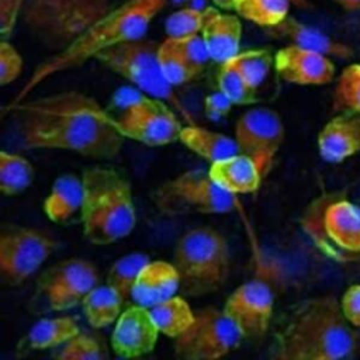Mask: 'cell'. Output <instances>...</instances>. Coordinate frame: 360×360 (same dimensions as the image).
<instances>
[{
  "label": "cell",
  "instance_id": "6da1fadb",
  "mask_svg": "<svg viewBox=\"0 0 360 360\" xmlns=\"http://www.w3.org/2000/svg\"><path fill=\"white\" fill-rule=\"evenodd\" d=\"M17 112L18 135L27 149H60L87 158L112 159L124 143L115 117L93 97L60 91L8 105Z\"/></svg>",
  "mask_w": 360,
  "mask_h": 360
},
{
  "label": "cell",
  "instance_id": "7a4b0ae2",
  "mask_svg": "<svg viewBox=\"0 0 360 360\" xmlns=\"http://www.w3.org/2000/svg\"><path fill=\"white\" fill-rule=\"evenodd\" d=\"M357 338L339 301L321 295L301 301L274 335L270 357L276 360H339L356 349Z\"/></svg>",
  "mask_w": 360,
  "mask_h": 360
},
{
  "label": "cell",
  "instance_id": "3957f363",
  "mask_svg": "<svg viewBox=\"0 0 360 360\" xmlns=\"http://www.w3.org/2000/svg\"><path fill=\"white\" fill-rule=\"evenodd\" d=\"M167 0H125L91 24L65 49L41 62L21 86L10 105L22 103L44 82L55 75L82 66L90 59L121 42L142 38Z\"/></svg>",
  "mask_w": 360,
  "mask_h": 360
},
{
  "label": "cell",
  "instance_id": "277c9868",
  "mask_svg": "<svg viewBox=\"0 0 360 360\" xmlns=\"http://www.w3.org/2000/svg\"><path fill=\"white\" fill-rule=\"evenodd\" d=\"M80 208L83 235L93 245H110L127 238L136 225L132 190L111 167L94 166L82 174Z\"/></svg>",
  "mask_w": 360,
  "mask_h": 360
},
{
  "label": "cell",
  "instance_id": "5b68a950",
  "mask_svg": "<svg viewBox=\"0 0 360 360\" xmlns=\"http://www.w3.org/2000/svg\"><path fill=\"white\" fill-rule=\"evenodd\" d=\"M301 226L316 249L330 260H360V205L345 193H325L311 201L302 214Z\"/></svg>",
  "mask_w": 360,
  "mask_h": 360
},
{
  "label": "cell",
  "instance_id": "8992f818",
  "mask_svg": "<svg viewBox=\"0 0 360 360\" xmlns=\"http://www.w3.org/2000/svg\"><path fill=\"white\" fill-rule=\"evenodd\" d=\"M180 290L191 297L218 291L231 271V252L225 236L214 228L198 226L184 232L173 253Z\"/></svg>",
  "mask_w": 360,
  "mask_h": 360
},
{
  "label": "cell",
  "instance_id": "52a82bcc",
  "mask_svg": "<svg viewBox=\"0 0 360 360\" xmlns=\"http://www.w3.org/2000/svg\"><path fill=\"white\" fill-rule=\"evenodd\" d=\"M125 0H24L22 21L35 39L59 52Z\"/></svg>",
  "mask_w": 360,
  "mask_h": 360
},
{
  "label": "cell",
  "instance_id": "ba28073f",
  "mask_svg": "<svg viewBox=\"0 0 360 360\" xmlns=\"http://www.w3.org/2000/svg\"><path fill=\"white\" fill-rule=\"evenodd\" d=\"M115 96L122 103V112L115 117V122L125 138L148 146L179 141L183 127L162 98L129 87L121 89Z\"/></svg>",
  "mask_w": 360,
  "mask_h": 360
},
{
  "label": "cell",
  "instance_id": "9c48e42d",
  "mask_svg": "<svg viewBox=\"0 0 360 360\" xmlns=\"http://www.w3.org/2000/svg\"><path fill=\"white\" fill-rule=\"evenodd\" d=\"M159 44L150 39H131L100 52L96 59L141 91L176 103L172 84L163 77L158 63Z\"/></svg>",
  "mask_w": 360,
  "mask_h": 360
},
{
  "label": "cell",
  "instance_id": "30bf717a",
  "mask_svg": "<svg viewBox=\"0 0 360 360\" xmlns=\"http://www.w3.org/2000/svg\"><path fill=\"white\" fill-rule=\"evenodd\" d=\"M243 336L229 316L217 308L195 311L190 328L174 338V353L186 360H215L239 347Z\"/></svg>",
  "mask_w": 360,
  "mask_h": 360
},
{
  "label": "cell",
  "instance_id": "8fae6325",
  "mask_svg": "<svg viewBox=\"0 0 360 360\" xmlns=\"http://www.w3.org/2000/svg\"><path fill=\"white\" fill-rule=\"evenodd\" d=\"M156 204L167 212L225 214L233 210L235 197L224 191L208 170L193 169L163 183L156 191Z\"/></svg>",
  "mask_w": 360,
  "mask_h": 360
},
{
  "label": "cell",
  "instance_id": "7c38bea8",
  "mask_svg": "<svg viewBox=\"0 0 360 360\" xmlns=\"http://www.w3.org/2000/svg\"><path fill=\"white\" fill-rule=\"evenodd\" d=\"M48 233L15 224L0 231V276L8 285H20L30 278L56 249Z\"/></svg>",
  "mask_w": 360,
  "mask_h": 360
},
{
  "label": "cell",
  "instance_id": "4fadbf2b",
  "mask_svg": "<svg viewBox=\"0 0 360 360\" xmlns=\"http://www.w3.org/2000/svg\"><path fill=\"white\" fill-rule=\"evenodd\" d=\"M98 284L97 267L86 259L72 257L46 269L38 278L37 292L51 311H68Z\"/></svg>",
  "mask_w": 360,
  "mask_h": 360
},
{
  "label": "cell",
  "instance_id": "5bb4252c",
  "mask_svg": "<svg viewBox=\"0 0 360 360\" xmlns=\"http://www.w3.org/2000/svg\"><path fill=\"white\" fill-rule=\"evenodd\" d=\"M233 135L239 153L249 156L264 179L284 141L281 117L267 107L250 108L238 118Z\"/></svg>",
  "mask_w": 360,
  "mask_h": 360
},
{
  "label": "cell",
  "instance_id": "9a60e30c",
  "mask_svg": "<svg viewBox=\"0 0 360 360\" xmlns=\"http://www.w3.org/2000/svg\"><path fill=\"white\" fill-rule=\"evenodd\" d=\"M274 309V294L262 280L240 284L228 297L224 312L235 323L243 339H259L266 335Z\"/></svg>",
  "mask_w": 360,
  "mask_h": 360
},
{
  "label": "cell",
  "instance_id": "2e32d148",
  "mask_svg": "<svg viewBox=\"0 0 360 360\" xmlns=\"http://www.w3.org/2000/svg\"><path fill=\"white\" fill-rule=\"evenodd\" d=\"M274 69L284 82L298 86H325L336 73L330 56L295 44L276 52Z\"/></svg>",
  "mask_w": 360,
  "mask_h": 360
},
{
  "label": "cell",
  "instance_id": "e0dca14e",
  "mask_svg": "<svg viewBox=\"0 0 360 360\" xmlns=\"http://www.w3.org/2000/svg\"><path fill=\"white\" fill-rule=\"evenodd\" d=\"M159 333L149 308L128 305L115 321L111 335L112 352L125 359L148 354L155 349Z\"/></svg>",
  "mask_w": 360,
  "mask_h": 360
},
{
  "label": "cell",
  "instance_id": "ac0fdd59",
  "mask_svg": "<svg viewBox=\"0 0 360 360\" xmlns=\"http://www.w3.org/2000/svg\"><path fill=\"white\" fill-rule=\"evenodd\" d=\"M316 146L328 163H342L360 153V114L336 112L321 128Z\"/></svg>",
  "mask_w": 360,
  "mask_h": 360
},
{
  "label": "cell",
  "instance_id": "d6986e66",
  "mask_svg": "<svg viewBox=\"0 0 360 360\" xmlns=\"http://www.w3.org/2000/svg\"><path fill=\"white\" fill-rule=\"evenodd\" d=\"M205 11V21L200 34L210 59L221 65L239 53L242 24L239 17L221 13L218 8L207 7Z\"/></svg>",
  "mask_w": 360,
  "mask_h": 360
},
{
  "label": "cell",
  "instance_id": "ffe728a7",
  "mask_svg": "<svg viewBox=\"0 0 360 360\" xmlns=\"http://www.w3.org/2000/svg\"><path fill=\"white\" fill-rule=\"evenodd\" d=\"M180 290V276L173 263L149 260L141 270L134 290L132 301L146 308L176 295Z\"/></svg>",
  "mask_w": 360,
  "mask_h": 360
},
{
  "label": "cell",
  "instance_id": "44dd1931",
  "mask_svg": "<svg viewBox=\"0 0 360 360\" xmlns=\"http://www.w3.org/2000/svg\"><path fill=\"white\" fill-rule=\"evenodd\" d=\"M208 173L224 191L232 195L255 193L263 180L256 163L239 152L210 163Z\"/></svg>",
  "mask_w": 360,
  "mask_h": 360
},
{
  "label": "cell",
  "instance_id": "7402d4cb",
  "mask_svg": "<svg viewBox=\"0 0 360 360\" xmlns=\"http://www.w3.org/2000/svg\"><path fill=\"white\" fill-rule=\"evenodd\" d=\"M267 30L269 34L276 38L287 39L290 41V44H295L304 48L322 52L330 58L349 59L353 56V49L349 45L336 41L328 37L326 34L318 31L316 28L305 25L290 15L285 20H283L278 25Z\"/></svg>",
  "mask_w": 360,
  "mask_h": 360
},
{
  "label": "cell",
  "instance_id": "603a6c76",
  "mask_svg": "<svg viewBox=\"0 0 360 360\" xmlns=\"http://www.w3.org/2000/svg\"><path fill=\"white\" fill-rule=\"evenodd\" d=\"M83 202V180L66 173L55 179L48 197L44 200V212L53 222H66L80 212Z\"/></svg>",
  "mask_w": 360,
  "mask_h": 360
},
{
  "label": "cell",
  "instance_id": "cb8c5ba5",
  "mask_svg": "<svg viewBox=\"0 0 360 360\" xmlns=\"http://www.w3.org/2000/svg\"><path fill=\"white\" fill-rule=\"evenodd\" d=\"M80 332L72 316L44 318L35 322L20 342V350L56 349Z\"/></svg>",
  "mask_w": 360,
  "mask_h": 360
},
{
  "label": "cell",
  "instance_id": "d4e9b609",
  "mask_svg": "<svg viewBox=\"0 0 360 360\" xmlns=\"http://www.w3.org/2000/svg\"><path fill=\"white\" fill-rule=\"evenodd\" d=\"M179 141L210 163L239 152L233 138L197 125L183 127Z\"/></svg>",
  "mask_w": 360,
  "mask_h": 360
},
{
  "label": "cell",
  "instance_id": "484cf974",
  "mask_svg": "<svg viewBox=\"0 0 360 360\" xmlns=\"http://www.w3.org/2000/svg\"><path fill=\"white\" fill-rule=\"evenodd\" d=\"M84 316L90 326L96 329L105 328L115 322L124 307L118 294L105 283L96 285L82 301Z\"/></svg>",
  "mask_w": 360,
  "mask_h": 360
},
{
  "label": "cell",
  "instance_id": "4316f807",
  "mask_svg": "<svg viewBox=\"0 0 360 360\" xmlns=\"http://www.w3.org/2000/svg\"><path fill=\"white\" fill-rule=\"evenodd\" d=\"M149 311L159 332L173 339L184 333L195 318V311L180 295H173L153 305Z\"/></svg>",
  "mask_w": 360,
  "mask_h": 360
},
{
  "label": "cell",
  "instance_id": "83f0119b",
  "mask_svg": "<svg viewBox=\"0 0 360 360\" xmlns=\"http://www.w3.org/2000/svg\"><path fill=\"white\" fill-rule=\"evenodd\" d=\"M149 260L150 259L148 255L135 252L121 256L110 267L107 274V284L118 294L124 305L132 301V290L135 281Z\"/></svg>",
  "mask_w": 360,
  "mask_h": 360
},
{
  "label": "cell",
  "instance_id": "f1b7e54d",
  "mask_svg": "<svg viewBox=\"0 0 360 360\" xmlns=\"http://www.w3.org/2000/svg\"><path fill=\"white\" fill-rule=\"evenodd\" d=\"M291 0H235L233 11L263 28L278 25L288 17Z\"/></svg>",
  "mask_w": 360,
  "mask_h": 360
},
{
  "label": "cell",
  "instance_id": "f546056e",
  "mask_svg": "<svg viewBox=\"0 0 360 360\" xmlns=\"http://www.w3.org/2000/svg\"><path fill=\"white\" fill-rule=\"evenodd\" d=\"M158 63L163 77L172 86H181L194 80L202 70L191 65L174 46L172 39L166 37L158 48Z\"/></svg>",
  "mask_w": 360,
  "mask_h": 360
},
{
  "label": "cell",
  "instance_id": "4dcf8cb0",
  "mask_svg": "<svg viewBox=\"0 0 360 360\" xmlns=\"http://www.w3.org/2000/svg\"><path fill=\"white\" fill-rule=\"evenodd\" d=\"M34 180L32 165L21 155L0 152V190L4 195L24 191Z\"/></svg>",
  "mask_w": 360,
  "mask_h": 360
},
{
  "label": "cell",
  "instance_id": "1f68e13d",
  "mask_svg": "<svg viewBox=\"0 0 360 360\" xmlns=\"http://www.w3.org/2000/svg\"><path fill=\"white\" fill-rule=\"evenodd\" d=\"M332 108L335 112L360 114V63L347 65L338 76Z\"/></svg>",
  "mask_w": 360,
  "mask_h": 360
},
{
  "label": "cell",
  "instance_id": "d6a6232c",
  "mask_svg": "<svg viewBox=\"0 0 360 360\" xmlns=\"http://www.w3.org/2000/svg\"><path fill=\"white\" fill-rule=\"evenodd\" d=\"M218 90L222 91L232 104L246 105L256 101V89L249 84L232 59L221 63L217 75Z\"/></svg>",
  "mask_w": 360,
  "mask_h": 360
},
{
  "label": "cell",
  "instance_id": "836d02e7",
  "mask_svg": "<svg viewBox=\"0 0 360 360\" xmlns=\"http://www.w3.org/2000/svg\"><path fill=\"white\" fill-rule=\"evenodd\" d=\"M250 86L257 89L267 77L271 65H274V56L267 49H249L236 53L231 58Z\"/></svg>",
  "mask_w": 360,
  "mask_h": 360
},
{
  "label": "cell",
  "instance_id": "e575fe53",
  "mask_svg": "<svg viewBox=\"0 0 360 360\" xmlns=\"http://www.w3.org/2000/svg\"><path fill=\"white\" fill-rule=\"evenodd\" d=\"M53 357L58 360H100L107 357V350L98 339L79 332L56 347Z\"/></svg>",
  "mask_w": 360,
  "mask_h": 360
},
{
  "label": "cell",
  "instance_id": "d590c367",
  "mask_svg": "<svg viewBox=\"0 0 360 360\" xmlns=\"http://www.w3.org/2000/svg\"><path fill=\"white\" fill-rule=\"evenodd\" d=\"M205 8L201 10L194 7H184L172 13L165 22L166 35L181 38L200 34L205 21Z\"/></svg>",
  "mask_w": 360,
  "mask_h": 360
},
{
  "label": "cell",
  "instance_id": "8d00e7d4",
  "mask_svg": "<svg viewBox=\"0 0 360 360\" xmlns=\"http://www.w3.org/2000/svg\"><path fill=\"white\" fill-rule=\"evenodd\" d=\"M177 51L195 68L204 70V66L207 60H210L208 51L205 48V44L202 41L201 34L195 35H188V37H181V38H173L169 37Z\"/></svg>",
  "mask_w": 360,
  "mask_h": 360
},
{
  "label": "cell",
  "instance_id": "74e56055",
  "mask_svg": "<svg viewBox=\"0 0 360 360\" xmlns=\"http://www.w3.org/2000/svg\"><path fill=\"white\" fill-rule=\"evenodd\" d=\"M22 58L20 52L8 42L0 41V84L7 86L14 82L22 70Z\"/></svg>",
  "mask_w": 360,
  "mask_h": 360
},
{
  "label": "cell",
  "instance_id": "f35d334b",
  "mask_svg": "<svg viewBox=\"0 0 360 360\" xmlns=\"http://www.w3.org/2000/svg\"><path fill=\"white\" fill-rule=\"evenodd\" d=\"M24 0H0V35L8 39L22 13Z\"/></svg>",
  "mask_w": 360,
  "mask_h": 360
},
{
  "label": "cell",
  "instance_id": "ab89813d",
  "mask_svg": "<svg viewBox=\"0 0 360 360\" xmlns=\"http://www.w3.org/2000/svg\"><path fill=\"white\" fill-rule=\"evenodd\" d=\"M339 304L347 322L354 329H360V283L347 287Z\"/></svg>",
  "mask_w": 360,
  "mask_h": 360
},
{
  "label": "cell",
  "instance_id": "60d3db41",
  "mask_svg": "<svg viewBox=\"0 0 360 360\" xmlns=\"http://www.w3.org/2000/svg\"><path fill=\"white\" fill-rule=\"evenodd\" d=\"M232 105V101L219 90L204 98V112L210 120H219L225 117L231 111Z\"/></svg>",
  "mask_w": 360,
  "mask_h": 360
},
{
  "label": "cell",
  "instance_id": "b9f144b4",
  "mask_svg": "<svg viewBox=\"0 0 360 360\" xmlns=\"http://www.w3.org/2000/svg\"><path fill=\"white\" fill-rule=\"evenodd\" d=\"M346 11H359L360 10V0H335Z\"/></svg>",
  "mask_w": 360,
  "mask_h": 360
},
{
  "label": "cell",
  "instance_id": "7bdbcfd3",
  "mask_svg": "<svg viewBox=\"0 0 360 360\" xmlns=\"http://www.w3.org/2000/svg\"><path fill=\"white\" fill-rule=\"evenodd\" d=\"M211 1L214 6H217L218 8L225 10V11L233 10V4H235V0H211Z\"/></svg>",
  "mask_w": 360,
  "mask_h": 360
}]
</instances>
